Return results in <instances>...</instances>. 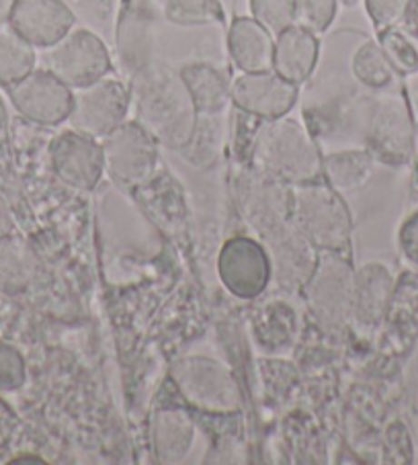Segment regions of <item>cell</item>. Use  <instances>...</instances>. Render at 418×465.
Returning a JSON list of instances; mask_svg holds the SVG:
<instances>
[{"label": "cell", "mask_w": 418, "mask_h": 465, "mask_svg": "<svg viewBox=\"0 0 418 465\" xmlns=\"http://www.w3.org/2000/svg\"><path fill=\"white\" fill-rule=\"evenodd\" d=\"M256 164L264 176L279 183L304 184L323 176V156L310 130L287 115L261 127Z\"/></svg>", "instance_id": "1"}, {"label": "cell", "mask_w": 418, "mask_h": 465, "mask_svg": "<svg viewBox=\"0 0 418 465\" xmlns=\"http://www.w3.org/2000/svg\"><path fill=\"white\" fill-rule=\"evenodd\" d=\"M292 220L316 251L341 252L351 240V213L331 184L304 183L292 191Z\"/></svg>", "instance_id": "2"}, {"label": "cell", "mask_w": 418, "mask_h": 465, "mask_svg": "<svg viewBox=\"0 0 418 465\" xmlns=\"http://www.w3.org/2000/svg\"><path fill=\"white\" fill-rule=\"evenodd\" d=\"M353 275L355 271L347 259L339 252H326L304 285L312 316L328 334H343L351 324Z\"/></svg>", "instance_id": "3"}, {"label": "cell", "mask_w": 418, "mask_h": 465, "mask_svg": "<svg viewBox=\"0 0 418 465\" xmlns=\"http://www.w3.org/2000/svg\"><path fill=\"white\" fill-rule=\"evenodd\" d=\"M414 117L404 88L380 93L369 111L365 143L375 163L402 166L413 160Z\"/></svg>", "instance_id": "4"}, {"label": "cell", "mask_w": 418, "mask_h": 465, "mask_svg": "<svg viewBox=\"0 0 418 465\" xmlns=\"http://www.w3.org/2000/svg\"><path fill=\"white\" fill-rule=\"evenodd\" d=\"M171 378L189 404L215 414L240 411V391L234 378L218 361L184 357L174 363Z\"/></svg>", "instance_id": "5"}, {"label": "cell", "mask_w": 418, "mask_h": 465, "mask_svg": "<svg viewBox=\"0 0 418 465\" xmlns=\"http://www.w3.org/2000/svg\"><path fill=\"white\" fill-rule=\"evenodd\" d=\"M130 93L117 78H99L72 91V130L103 140L127 119Z\"/></svg>", "instance_id": "6"}, {"label": "cell", "mask_w": 418, "mask_h": 465, "mask_svg": "<svg viewBox=\"0 0 418 465\" xmlns=\"http://www.w3.org/2000/svg\"><path fill=\"white\" fill-rule=\"evenodd\" d=\"M45 68L72 91L104 78L111 72V58L103 39L88 29H72L58 44L47 47Z\"/></svg>", "instance_id": "7"}, {"label": "cell", "mask_w": 418, "mask_h": 465, "mask_svg": "<svg viewBox=\"0 0 418 465\" xmlns=\"http://www.w3.org/2000/svg\"><path fill=\"white\" fill-rule=\"evenodd\" d=\"M104 171L124 184H140L156 171V138L144 124L125 122L101 140Z\"/></svg>", "instance_id": "8"}, {"label": "cell", "mask_w": 418, "mask_h": 465, "mask_svg": "<svg viewBox=\"0 0 418 465\" xmlns=\"http://www.w3.org/2000/svg\"><path fill=\"white\" fill-rule=\"evenodd\" d=\"M15 109L35 125L54 127L68 122L72 111V88L47 68L29 72L9 86Z\"/></svg>", "instance_id": "9"}, {"label": "cell", "mask_w": 418, "mask_h": 465, "mask_svg": "<svg viewBox=\"0 0 418 465\" xmlns=\"http://www.w3.org/2000/svg\"><path fill=\"white\" fill-rule=\"evenodd\" d=\"M300 86L281 78L275 70L243 72L232 80L230 99L238 111L263 122L289 115L295 107Z\"/></svg>", "instance_id": "10"}, {"label": "cell", "mask_w": 418, "mask_h": 465, "mask_svg": "<svg viewBox=\"0 0 418 465\" xmlns=\"http://www.w3.org/2000/svg\"><path fill=\"white\" fill-rule=\"evenodd\" d=\"M218 272L222 283L240 300H253L261 295L273 275L271 259L264 248L251 238H232L224 244Z\"/></svg>", "instance_id": "11"}, {"label": "cell", "mask_w": 418, "mask_h": 465, "mask_svg": "<svg viewBox=\"0 0 418 465\" xmlns=\"http://www.w3.org/2000/svg\"><path fill=\"white\" fill-rule=\"evenodd\" d=\"M267 242L271 271H275L277 282L287 290L304 287L316 267V248L305 238L294 220H284L259 232Z\"/></svg>", "instance_id": "12"}, {"label": "cell", "mask_w": 418, "mask_h": 465, "mask_svg": "<svg viewBox=\"0 0 418 465\" xmlns=\"http://www.w3.org/2000/svg\"><path fill=\"white\" fill-rule=\"evenodd\" d=\"M54 173L72 189L91 191L104 173L101 142L76 130L55 135L50 146Z\"/></svg>", "instance_id": "13"}, {"label": "cell", "mask_w": 418, "mask_h": 465, "mask_svg": "<svg viewBox=\"0 0 418 465\" xmlns=\"http://www.w3.org/2000/svg\"><path fill=\"white\" fill-rule=\"evenodd\" d=\"M76 17L62 0H17L9 27L39 50H47L75 29Z\"/></svg>", "instance_id": "14"}, {"label": "cell", "mask_w": 418, "mask_h": 465, "mask_svg": "<svg viewBox=\"0 0 418 465\" xmlns=\"http://www.w3.org/2000/svg\"><path fill=\"white\" fill-rule=\"evenodd\" d=\"M396 277L383 262H365L353 275L351 324L363 332H373L388 314Z\"/></svg>", "instance_id": "15"}, {"label": "cell", "mask_w": 418, "mask_h": 465, "mask_svg": "<svg viewBox=\"0 0 418 465\" xmlns=\"http://www.w3.org/2000/svg\"><path fill=\"white\" fill-rule=\"evenodd\" d=\"M320 42L314 31L302 25H289L275 35V55H273V70L281 78L294 84H304L312 78L318 66Z\"/></svg>", "instance_id": "16"}, {"label": "cell", "mask_w": 418, "mask_h": 465, "mask_svg": "<svg viewBox=\"0 0 418 465\" xmlns=\"http://www.w3.org/2000/svg\"><path fill=\"white\" fill-rule=\"evenodd\" d=\"M228 52L240 72L273 70L275 37L253 17H238L228 29Z\"/></svg>", "instance_id": "17"}, {"label": "cell", "mask_w": 418, "mask_h": 465, "mask_svg": "<svg viewBox=\"0 0 418 465\" xmlns=\"http://www.w3.org/2000/svg\"><path fill=\"white\" fill-rule=\"evenodd\" d=\"M383 324H388L390 344L398 352L414 347L418 339V271H406L393 285Z\"/></svg>", "instance_id": "18"}, {"label": "cell", "mask_w": 418, "mask_h": 465, "mask_svg": "<svg viewBox=\"0 0 418 465\" xmlns=\"http://www.w3.org/2000/svg\"><path fill=\"white\" fill-rule=\"evenodd\" d=\"M179 76L187 88L193 109L197 115L215 117L222 111H226L230 99L228 76L220 68L212 66L207 62H191L183 66Z\"/></svg>", "instance_id": "19"}, {"label": "cell", "mask_w": 418, "mask_h": 465, "mask_svg": "<svg viewBox=\"0 0 418 465\" xmlns=\"http://www.w3.org/2000/svg\"><path fill=\"white\" fill-rule=\"evenodd\" d=\"M375 158L367 148L341 150L323 158V174L336 193H353L373 176Z\"/></svg>", "instance_id": "20"}, {"label": "cell", "mask_w": 418, "mask_h": 465, "mask_svg": "<svg viewBox=\"0 0 418 465\" xmlns=\"http://www.w3.org/2000/svg\"><path fill=\"white\" fill-rule=\"evenodd\" d=\"M351 76L361 86L372 93H388L400 88V74L392 68L390 60L385 58L380 44L373 39H363V44L355 47L349 62Z\"/></svg>", "instance_id": "21"}, {"label": "cell", "mask_w": 418, "mask_h": 465, "mask_svg": "<svg viewBox=\"0 0 418 465\" xmlns=\"http://www.w3.org/2000/svg\"><path fill=\"white\" fill-rule=\"evenodd\" d=\"M195 439L191 416L181 408H163L154 419V449L160 461L174 463L189 453Z\"/></svg>", "instance_id": "22"}, {"label": "cell", "mask_w": 418, "mask_h": 465, "mask_svg": "<svg viewBox=\"0 0 418 465\" xmlns=\"http://www.w3.org/2000/svg\"><path fill=\"white\" fill-rule=\"evenodd\" d=\"M35 261L25 246L13 238L0 240V292L17 295L34 282Z\"/></svg>", "instance_id": "23"}, {"label": "cell", "mask_w": 418, "mask_h": 465, "mask_svg": "<svg viewBox=\"0 0 418 465\" xmlns=\"http://www.w3.org/2000/svg\"><path fill=\"white\" fill-rule=\"evenodd\" d=\"M35 47L9 25L0 29V84L13 86L35 70Z\"/></svg>", "instance_id": "24"}, {"label": "cell", "mask_w": 418, "mask_h": 465, "mask_svg": "<svg viewBox=\"0 0 418 465\" xmlns=\"http://www.w3.org/2000/svg\"><path fill=\"white\" fill-rule=\"evenodd\" d=\"M377 44L402 78L418 72V42L400 25L377 31Z\"/></svg>", "instance_id": "25"}, {"label": "cell", "mask_w": 418, "mask_h": 465, "mask_svg": "<svg viewBox=\"0 0 418 465\" xmlns=\"http://www.w3.org/2000/svg\"><path fill=\"white\" fill-rule=\"evenodd\" d=\"M164 15L181 27L214 25L224 19L220 0H166Z\"/></svg>", "instance_id": "26"}, {"label": "cell", "mask_w": 418, "mask_h": 465, "mask_svg": "<svg viewBox=\"0 0 418 465\" xmlns=\"http://www.w3.org/2000/svg\"><path fill=\"white\" fill-rule=\"evenodd\" d=\"M248 6L253 19L259 21L273 35L295 23V0H248Z\"/></svg>", "instance_id": "27"}, {"label": "cell", "mask_w": 418, "mask_h": 465, "mask_svg": "<svg viewBox=\"0 0 418 465\" xmlns=\"http://www.w3.org/2000/svg\"><path fill=\"white\" fill-rule=\"evenodd\" d=\"M339 11V0H295V23L314 34H324Z\"/></svg>", "instance_id": "28"}, {"label": "cell", "mask_w": 418, "mask_h": 465, "mask_svg": "<svg viewBox=\"0 0 418 465\" xmlns=\"http://www.w3.org/2000/svg\"><path fill=\"white\" fill-rule=\"evenodd\" d=\"M25 383V361L13 344L0 341V391H15Z\"/></svg>", "instance_id": "29"}, {"label": "cell", "mask_w": 418, "mask_h": 465, "mask_svg": "<svg viewBox=\"0 0 418 465\" xmlns=\"http://www.w3.org/2000/svg\"><path fill=\"white\" fill-rule=\"evenodd\" d=\"M408 3L410 0H363L367 17L372 21L375 34L382 29L400 25Z\"/></svg>", "instance_id": "30"}, {"label": "cell", "mask_w": 418, "mask_h": 465, "mask_svg": "<svg viewBox=\"0 0 418 465\" xmlns=\"http://www.w3.org/2000/svg\"><path fill=\"white\" fill-rule=\"evenodd\" d=\"M398 248L404 261L418 271V210L406 215L398 230Z\"/></svg>", "instance_id": "31"}, {"label": "cell", "mask_w": 418, "mask_h": 465, "mask_svg": "<svg viewBox=\"0 0 418 465\" xmlns=\"http://www.w3.org/2000/svg\"><path fill=\"white\" fill-rule=\"evenodd\" d=\"M400 27L418 42V0H410L404 17L400 21Z\"/></svg>", "instance_id": "32"}, {"label": "cell", "mask_w": 418, "mask_h": 465, "mask_svg": "<svg viewBox=\"0 0 418 465\" xmlns=\"http://www.w3.org/2000/svg\"><path fill=\"white\" fill-rule=\"evenodd\" d=\"M13 232H15V220H13L11 207L5 202V197L0 195V240L11 238Z\"/></svg>", "instance_id": "33"}, {"label": "cell", "mask_w": 418, "mask_h": 465, "mask_svg": "<svg viewBox=\"0 0 418 465\" xmlns=\"http://www.w3.org/2000/svg\"><path fill=\"white\" fill-rule=\"evenodd\" d=\"M404 94H406V101H408V105H410V111H413L414 122H418V72H416V74L406 76Z\"/></svg>", "instance_id": "34"}, {"label": "cell", "mask_w": 418, "mask_h": 465, "mask_svg": "<svg viewBox=\"0 0 418 465\" xmlns=\"http://www.w3.org/2000/svg\"><path fill=\"white\" fill-rule=\"evenodd\" d=\"M15 3H17V0H0V29L9 25L11 15H13V9H15Z\"/></svg>", "instance_id": "35"}, {"label": "cell", "mask_w": 418, "mask_h": 465, "mask_svg": "<svg viewBox=\"0 0 418 465\" xmlns=\"http://www.w3.org/2000/svg\"><path fill=\"white\" fill-rule=\"evenodd\" d=\"M413 160L418 168V122L414 125V143H413Z\"/></svg>", "instance_id": "36"}, {"label": "cell", "mask_w": 418, "mask_h": 465, "mask_svg": "<svg viewBox=\"0 0 418 465\" xmlns=\"http://www.w3.org/2000/svg\"><path fill=\"white\" fill-rule=\"evenodd\" d=\"M341 3H343V5H347V6H353V5L357 3V0H341Z\"/></svg>", "instance_id": "37"}]
</instances>
